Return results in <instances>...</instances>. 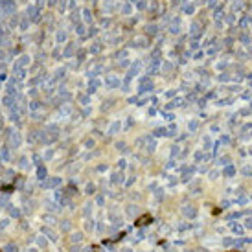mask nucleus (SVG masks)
Here are the masks:
<instances>
[{
    "label": "nucleus",
    "instance_id": "39448f33",
    "mask_svg": "<svg viewBox=\"0 0 252 252\" xmlns=\"http://www.w3.org/2000/svg\"><path fill=\"white\" fill-rule=\"evenodd\" d=\"M127 214L131 215V217H134V215L138 214V206H134V204H129V206H127Z\"/></svg>",
    "mask_w": 252,
    "mask_h": 252
},
{
    "label": "nucleus",
    "instance_id": "a878e982",
    "mask_svg": "<svg viewBox=\"0 0 252 252\" xmlns=\"http://www.w3.org/2000/svg\"><path fill=\"white\" fill-rule=\"evenodd\" d=\"M123 252H133V250H131V249H125V250H123Z\"/></svg>",
    "mask_w": 252,
    "mask_h": 252
},
{
    "label": "nucleus",
    "instance_id": "0eeeda50",
    "mask_svg": "<svg viewBox=\"0 0 252 252\" xmlns=\"http://www.w3.org/2000/svg\"><path fill=\"white\" fill-rule=\"evenodd\" d=\"M59 208H61V206H57L55 203H52V201H48V203H46V210L48 212H57Z\"/></svg>",
    "mask_w": 252,
    "mask_h": 252
},
{
    "label": "nucleus",
    "instance_id": "a211bd4d",
    "mask_svg": "<svg viewBox=\"0 0 252 252\" xmlns=\"http://www.w3.org/2000/svg\"><path fill=\"white\" fill-rule=\"evenodd\" d=\"M81 241V234H74L72 236V243H79Z\"/></svg>",
    "mask_w": 252,
    "mask_h": 252
},
{
    "label": "nucleus",
    "instance_id": "5701e85b",
    "mask_svg": "<svg viewBox=\"0 0 252 252\" xmlns=\"http://www.w3.org/2000/svg\"><path fill=\"white\" fill-rule=\"evenodd\" d=\"M247 201H249V199H247V197H245V195H241V197L238 199V203H239V204H245V203H247Z\"/></svg>",
    "mask_w": 252,
    "mask_h": 252
},
{
    "label": "nucleus",
    "instance_id": "20e7f679",
    "mask_svg": "<svg viewBox=\"0 0 252 252\" xmlns=\"http://www.w3.org/2000/svg\"><path fill=\"white\" fill-rule=\"evenodd\" d=\"M8 210H9V215H11V217H15V219L21 217V210H18L17 206H9Z\"/></svg>",
    "mask_w": 252,
    "mask_h": 252
},
{
    "label": "nucleus",
    "instance_id": "412c9836",
    "mask_svg": "<svg viewBox=\"0 0 252 252\" xmlns=\"http://www.w3.org/2000/svg\"><path fill=\"white\" fill-rule=\"evenodd\" d=\"M94 184H87V193H94Z\"/></svg>",
    "mask_w": 252,
    "mask_h": 252
},
{
    "label": "nucleus",
    "instance_id": "f03ea898",
    "mask_svg": "<svg viewBox=\"0 0 252 252\" xmlns=\"http://www.w3.org/2000/svg\"><path fill=\"white\" fill-rule=\"evenodd\" d=\"M59 184H61V179H57V177H53V179L44 180V182H42L44 188H55V186H59Z\"/></svg>",
    "mask_w": 252,
    "mask_h": 252
},
{
    "label": "nucleus",
    "instance_id": "1a4fd4ad",
    "mask_svg": "<svg viewBox=\"0 0 252 252\" xmlns=\"http://www.w3.org/2000/svg\"><path fill=\"white\" fill-rule=\"evenodd\" d=\"M18 249H17V245L15 243H8L6 247H4V252H17Z\"/></svg>",
    "mask_w": 252,
    "mask_h": 252
},
{
    "label": "nucleus",
    "instance_id": "6ab92c4d",
    "mask_svg": "<svg viewBox=\"0 0 252 252\" xmlns=\"http://www.w3.org/2000/svg\"><path fill=\"white\" fill-rule=\"evenodd\" d=\"M96 203H98L99 206L105 204V197H103V195H98V197H96Z\"/></svg>",
    "mask_w": 252,
    "mask_h": 252
},
{
    "label": "nucleus",
    "instance_id": "4468645a",
    "mask_svg": "<svg viewBox=\"0 0 252 252\" xmlns=\"http://www.w3.org/2000/svg\"><path fill=\"white\" fill-rule=\"evenodd\" d=\"M85 228H87L88 232H92V230H94V221H92V219H87V223H85Z\"/></svg>",
    "mask_w": 252,
    "mask_h": 252
},
{
    "label": "nucleus",
    "instance_id": "393cba45",
    "mask_svg": "<svg viewBox=\"0 0 252 252\" xmlns=\"http://www.w3.org/2000/svg\"><path fill=\"white\" fill-rule=\"evenodd\" d=\"M79 250H81L79 247H74V249H72V252H79Z\"/></svg>",
    "mask_w": 252,
    "mask_h": 252
},
{
    "label": "nucleus",
    "instance_id": "dca6fc26",
    "mask_svg": "<svg viewBox=\"0 0 252 252\" xmlns=\"http://www.w3.org/2000/svg\"><path fill=\"white\" fill-rule=\"evenodd\" d=\"M223 245H225V247H230V245H236V239H232V238H225V239H223Z\"/></svg>",
    "mask_w": 252,
    "mask_h": 252
},
{
    "label": "nucleus",
    "instance_id": "7ed1b4c3",
    "mask_svg": "<svg viewBox=\"0 0 252 252\" xmlns=\"http://www.w3.org/2000/svg\"><path fill=\"white\" fill-rule=\"evenodd\" d=\"M42 234L46 236L50 241H57V234H55L52 228H48V226H44V228H42Z\"/></svg>",
    "mask_w": 252,
    "mask_h": 252
},
{
    "label": "nucleus",
    "instance_id": "9d476101",
    "mask_svg": "<svg viewBox=\"0 0 252 252\" xmlns=\"http://www.w3.org/2000/svg\"><path fill=\"white\" fill-rule=\"evenodd\" d=\"M37 177L41 179V180H44V179H46V169H44L42 166H39V169H37Z\"/></svg>",
    "mask_w": 252,
    "mask_h": 252
},
{
    "label": "nucleus",
    "instance_id": "6e6552de",
    "mask_svg": "<svg viewBox=\"0 0 252 252\" xmlns=\"http://www.w3.org/2000/svg\"><path fill=\"white\" fill-rule=\"evenodd\" d=\"M90 214H92V203H88V204L83 206V215H85V217H88Z\"/></svg>",
    "mask_w": 252,
    "mask_h": 252
},
{
    "label": "nucleus",
    "instance_id": "f3484780",
    "mask_svg": "<svg viewBox=\"0 0 252 252\" xmlns=\"http://www.w3.org/2000/svg\"><path fill=\"white\" fill-rule=\"evenodd\" d=\"M44 223L53 225V223H55V217H53V215H44Z\"/></svg>",
    "mask_w": 252,
    "mask_h": 252
},
{
    "label": "nucleus",
    "instance_id": "aec40b11",
    "mask_svg": "<svg viewBox=\"0 0 252 252\" xmlns=\"http://www.w3.org/2000/svg\"><path fill=\"white\" fill-rule=\"evenodd\" d=\"M8 223H9L8 219H2V221H0V230H4V228H6V226H8Z\"/></svg>",
    "mask_w": 252,
    "mask_h": 252
},
{
    "label": "nucleus",
    "instance_id": "423d86ee",
    "mask_svg": "<svg viewBox=\"0 0 252 252\" xmlns=\"http://www.w3.org/2000/svg\"><path fill=\"white\" fill-rule=\"evenodd\" d=\"M0 206H2V208H9V206H11V204H9V197H8V195H4V197H0Z\"/></svg>",
    "mask_w": 252,
    "mask_h": 252
},
{
    "label": "nucleus",
    "instance_id": "f8f14e48",
    "mask_svg": "<svg viewBox=\"0 0 252 252\" xmlns=\"http://www.w3.org/2000/svg\"><path fill=\"white\" fill-rule=\"evenodd\" d=\"M70 226H72V225H70V221H61V230L63 232H68Z\"/></svg>",
    "mask_w": 252,
    "mask_h": 252
},
{
    "label": "nucleus",
    "instance_id": "b1692460",
    "mask_svg": "<svg viewBox=\"0 0 252 252\" xmlns=\"http://www.w3.org/2000/svg\"><path fill=\"white\" fill-rule=\"evenodd\" d=\"M225 175H226V177H232V175H234V169H232V168H228V169L225 171Z\"/></svg>",
    "mask_w": 252,
    "mask_h": 252
},
{
    "label": "nucleus",
    "instance_id": "f257e3e1",
    "mask_svg": "<svg viewBox=\"0 0 252 252\" xmlns=\"http://www.w3.org/2000/svg\"><path fill=\"white\" fill-rule=\"evenodd\" d=\"M182 214L186 215V217H190V219H193L195 215H197V210L193 208V206H184L182 208Z\"/></svg>",
    "mask_w": 252,
    "mask_h": 252
},
{
    "label": "nucleus",
    "instance_id": "2eb2a0df",
    "mask_svg": "<svg viewBox=\"0 0 252 252\" xmlns=\"http://www.w3.org/2000/svg\"><path fill=\"white\" fill-rule=\"evenodd\" d=\"M232 230H234L236 232V234H243V226H241V225H232Z\"/></svg>",
    "mask_w": 252,
    "mask_h": 252
},
{
    "label": "nucleus",
    "instance_id": "ddd939ff",
    "mask_svg": "<svg viewBox=\"0 0 252 252\" xmlns=\"http://www.w3.org/2000/svg\"><path fill=\"white\" fill-rule=\"evenodd\" d=\"M35 243H37L39 247H46V239L41 238V236H37V238H35Z\"/></svg>",
    "mask_w": 252,
    "mask_h": 252
},
{
    "label": "nucleus",
    "instance_id": "4be33fe9",
    "mask_svg": "<svg viewBox=\"0 0 252 252\" xmlns=\"http://www.w3.org/2000/svg\"><path fill=\"white\" fill-rule=\"evenodd\" d=\"M0 157H2L4 160H8V158H9V155H8V151H6V149H4V151H0Z\"/></svg>",
    "mask_w": 252,
    "mask_h": 252
},
{
    "label": "nucleus",
    "instance_id": "9b49d317",
    "mask_svg": "<svg viewBox=\"0 0 252 252\" xmlns=\"http://www.w3.org/2000/svg\"><path fill=\"white\" fill-rule=\"evenodd\" d=\"M112 182H114V184H122V182H123V177H122L120 173H114V175H112Z\"/></svg>",
    "mask_w": 252,
    "mask_h": 252
}]
</instances>
